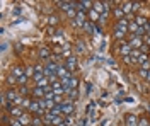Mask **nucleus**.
I'll return each mask as SVG.
<instances>
[{
	"label": "nucleus",
	"instance_id": "1a4fd4ad",
	"mask_svg": "<svg viewBox=\"0 0 150 126\" xmlns=\"http://www.w3.org/2000/svg\"><path fill=\"white\" fill-rule=\"evenodd\" d=\"M94 4L92 2H85V0H82V2H77V10H82V12H85V10H91V7H92Z\"/></svg>",
	"mask_w": 150,
	"mask_h": 126
},
{
	"label": "nucleus",
	"instance_id": "39448f33",
	"mask_svg": "<svg viewBox=\"0 0 150 126\" xmlns=\"http://www.w3.org/2000/svg\"><path fill=\"white\" fill-rule=\"evenodd\" d=\"M118 49H120V53H121L123 56H130L131 55V46L128 44V43H120V46H118Z\"/></svg>",
	"mask_w": 150,
	"mask_h": 126
},
{
	"label": "nucleus",
	"instance_id": "9b49d317",
	"mask_svg": "<svg viewBox=\"0 0 150 126\" xmlns=\"http://www.w3.org/2000/svg\"><path fill=\"white\" fill-rule=\"evenodd\" d=\"M126 126H138V119L135 114H128L126 116Z\"/></svg>",
	"mask_w": 150,
	"mask_h": 126
},
{
	"label": "nucleus",
	"instance_id": "ddd939ff",
	"mask_svg": "<svg viewBox=\"0 0 150 126\" xmlns=\"http://www.w3.org/2000/svg\"><path fill=\"white\" fill-rule=\"evenodd\" d=\"M121 9L125 14H130L131 10H133V2H123L121 4Z\"/></svg>",
	"mask_w": 150,
	"mask_h": 126
},
{
	"label": "nucleus",
	"instance_id": "6e6552de",
	"mask_svg": "<svg viewBox=\"0 0 150 126\" xmlns=\"http://www.w3.org/2000/svg\"><path fill=\"white\" fill-rule=\"evenodd\" d=\"M51 89H53V92H55L56 96H62V94L65 92V89H63V85H62V82H58V80L51 84Z\"/></svg>",
	"mask_w": 150,
	"mask_h": 126
},
{
	"label": "nucleus",
	"instance_id": "412c9836",
	"mask_svg": "<svg viewBox=\"0 0 150 126\" xmlns=\"http://www.w3.org/2000/svg\"><path fill=\"white\" fill-rule=\"evenodd\" d=\"M39 56H41L43 60H46L48 56H50V49H48V48H41V49H39Z\"/></svg>",
	"mask_w": 150,
	"mask_h": 126
},
{
	"label": "nucleus",
	"instance_id": "a18cd8bd",
	"mask_svg": "<svg viewBox=\"0 0 150 126\" xmlns=\"http://www.w3.org/2000/svg\"><path fill=\"white\" fill-rule=\"evenodd\" d=\"M149 111H150V107H149Z\"/></svg>",
	"mask_w": 150,
	"mask_h": 126
},
{
	"label": "nucleus",
	"instance_id": "b1692460",
	"mask_svg": "<svg viewBox=\"0 0 150 126\" xmlns=\"http://www.w3.org/2000/svg\"><path fill=\"white\" fill-rule=\"evenodd\" d=\"M114 15L118 17V20H120V19H123L125 12H123V9H121V7H116V9H114Z\"/></svg>",
	"mask_w": 150,
	"mask_h": 126
},
{
	"label": "nucleus",
	"instance_id": "f704fd0d",
	"mask_svg": "<svg viewBox=\"0 0 150 126\" xmlns=\"http://www.w3.org/2000/svg\"><path fill=\"white\" fill-rule=\"evenodd\" d=\"M16 80H19L17 77H14V75H12V73H10V77L7 78V82H9V84H14V82H16Z\"/></svg>",
	"mask_w": 150,
	"mask_h": 126
},
{
	"label": "nucleus",
	"instance_id": "2f4dec72",
	"mask_svg": "<svg viewBox=\"0 0 150 126\" xmlns=\"http://www.w3.org/2000/svg\"><path fill=\"white\" fill-rule=\"evenodd\" d=\"M77 51H80V53L84 51V43H82V41H79V43H77Z\"/></svg>",
	"mask_w": 150,
	"mask_h": 126
},
{
	"label": "nucleus",
	"instance_id": "0eeeda50",
	"mask_svg": "<svg viewBox=\"0 0 150 126\" xmlns=\"http://www.w3.org/2000/svg\"><path fill=\"white\" fill-rule=\"evenodd\" d=\"M128 44H130L131 48H135V49H140L142 46H143V41H142V38H138V36H133Z\"/></svg>",
	"mask_w": 150,
	"mask_h": 126
},
{
	"label": "nucleus",
	"instance_id": "f257e3e1",
	"mask_svg": "<svg viewBox=\"0 0 150 126\" xmlns=\"http://www.w3.org/2000/svg\"><path fill=\"white\" fill-rule=\"evenodd\" d=\"M126 29H128V20L120 19L118 24L114 26V36H116V38H123V36L126 34Z\"/></svg>",
	"mask_w": 150,
	"mask_h": 126
},
{
	"label": "nucleus",
	"instance_id": "5701e85b",
	"mask_svg": "<svg viewBox=\"0 0 150 126\" xmlns=\"http://www.w3.org/2000/svg\"><path fill=\"white\" fill-rule=\"evenodd\" d=\"M128 29H130L131 32H135V34H137V31L140 29V26H138L137 22H130V24H128Z\"/></svg>",
	"mask_w": 150,
	"mask_h": 126
},
{
	"label": "nucleus",
	"instance_id": "e433bc0d",
	"mask_svg": "<svg viewBox=\"0 0 150 126\" xmlns=\"http://www.w3.org/2000/svg\"><path fill=\"white\" fill-rule=\"evenodd\" d=\"M68 96L72 97V99H75V97H77V90H70V92H68Z\"/></svg>",
	"mask_w": 150,
	"mask_h": 126
},
{
	"label": "nucleus",
	"instance_id": "c9c22d12",
	"mask_svg": "<svg viewBox=\"0 0 150 126\" xmlns=\"http://www.w3.org/2000/svg\"><path fill=\"white\" fill-rule=\"evenodd\" d=\"M123 61H125V63H128V65H130V63H133L131 56H123Z\"/></svg>",
	"mask_w": 150,
	"mask_h": 126
},
{
	"label": "nucleus",
	"instance_id": "c85d7f7f",
	"mask_svg": "<svg viewBox=\"0 0 150 126\" xmlns=\"http://www.w3.org/2000/svg\"><path fill=\"white\" fill-rule=\"evenodd\" d=\"M33 73H34V68H33V67H28V68H26V77H34Z\"/></svg>",
	"mask_w": 150,
	"mask_h": 126
},
{
	"label": "nucleus",
	"instance_id": "7c9ffc66",
	"mask_svg": "<svg viewBox=\"0 0 150 126\" xmlns=\"http://www.w3.org/2000/svg\"><path fill=\"white\" fill-rule=\"evenodd\" d=\"M10 126H22V123L19 119H10Z\"/></svg>",
	"mask_w": 150,
	"mask_h": 126
},
{
	"label": "nucleus",
	"instance_id": "2eb2a0df",
	"mask_svg": "<svg viewBox=\"0 0 150 126\" xmlns=\"http://www.w3.org/2000/svg\"><path fill=\"white\" fill-rule=\"evenodd\" d=\"M12 75H14V77H17V78H21L22 75H26V72H24L21 67H14V68H12Z\"/></svg>",
	"mask_w": 150,
	"mask_h": 126
},
{
	"label": "nucleus",
	"instance_id": "4468645a",
	"mask_svg": "<svg viewBox=\"0 0 150 126\" xmlns=\"http://www.w3.org/2000/svg\"><path fill=\"white\" fill-rule=\"evenodd\" d=\"M5 97H7V101H12V102H16V101H17V99H19L17 92H16V90H12V89H10L9 92L5 94Z\"/></svg>",
	"mask_w": 150,
	"mask_h": 126
},
{
	"label": "nucleus",
	"instance_id": "aec40b11",
	"mask_svg": "<svg viewBox=\"0 0 150 126\" xmlns=\"http://www.w3.org/2000/svg\"><path fill=\"white\" fill-rule=\"evenodd\" d=\"M19 121L22 123V126H28L29 123H33V119H31V118H29L28 114H22V116L19 118Z\"/></svg>",
	"mask_w": 150,
	"mask_h": 126
},
{
	"label": "nucleus",
	"instance_id": "393cba45",
	"mask_svg": "<svg viewBox=\"0 0 150 126\" xmlns=\"http://www.w3.org/2000/svg\"><path fill=\"white\" fill-rule=\"evenodd\" d=\"M68 85H70V90H75V87L79 85V80H77L75 77H72L70 78V82H68Z\"/></svg>",
	"mask_w": 150,
	"mask_h": 126
},
{
	"label": "nucleus",
	"instance_id": "f3484780",
	"mask_svg": "<svg viewBox=\"0 0 150 126\" xmlns=\"http://www.w3.org/2000/svg\"><path fill=\"white\" fill-rule=\"evenodd\" d=\"M89 19H91V22H96V20L101 19V15H99L94 9H91V10H89Z\"/></svg>",
	"mask_w": 150,
	"mask_h": 126
},
{
	"label": "nucleus",
	"instance_id": "a878e982",
	"mask_svg": "<svg viewBox=\"0 0 150 126\" xmlns=\"http://www.w3.org/2000/svg\"><path fill=\"white\" fill-rule=\"evenodd\" d=\"M48 24L56 26V24H58V17H56V15H50V17H48Z\"/></svg>",
	"mask_w": 150,
	"mask_h": 126
},
{
	"label": "nucleus",
	"instance_id": "c03bdc74",
	"mask_svg": "<svg viewBox=\"0 0 150 126\" xmlns=\"http://www.w3.org/2000/svg\"><path fill=\"white\" fill-rule=\"evenodd\" d=\"M60 126H68V123H62V125H60Z\"/></svg>",
	"mask_w": 150,
	"mask_h": 126
},
{
	"label": "nucleus",
	"instance_id": "4c0bfd02",
	"mask_svg": "<svg viewBox=\"0 0 150 126\" xmlns=\"http://www.w3.org/2000/svg\"><path fill=\"white\" fill-rule=\"evenodd\" d=\"M140 9V2H133V10H138Z\"/></svg>",
	"mask_w": 150,
	"mask_h": 126
},
{
	"label": "nucleus",
	"instance_id": "37998d69",
	"mask_svg": "<svg viewBox=\"0 0 150 126\" xmlns=\"http://www.w3.org/2000/svg\"><path fill=\"white\" fill-rule=\"evenodd\" d=\"M147 80H150V72H149V73H147Z\"/></svg>",
	"mask_w": 150,
	"mask_h": 126
},
{
	"label": "nucleus",
	"instance_id": "423d86ee",
	"mask_svg": "<svg viewBox=\"0 0 150 126\" xmlns=\"http://www.w3.org/2000/svg\"><path fill=\"white\" fill-rule=\"evenodd\" d=\"M41 78H45V68L41 67V65H36L34 67V80H36V84Z\"/></svg>",
	"mask_w": 150,
	"mask_h": 126
},
{
	"label": "nucleus",
	"instance_id": "a19ab883",
	"mask_svg": "<svg viewBox=\"0 0 150 126\" xmlns=\"http://www.w3.org/2000/svg\"><path fill=\"white\" fill-rule=\"evenodd\" d=\"M145 44H147V46H150V36H147V38H145Z\"/></svg>",
	"mask_w": 150,
	"mask_h": 126
},
{
	"label": "nucleus",
	"instance_id": "79ce46f5",
	"mask_svg": "<svg viewBox=\"0 0 150 126\" xmlns=\"http://www.w3.org/2000/svg\"><path fill=\"white\" fill-rule=\"evenodd\" d=\"M79 126H85V121H82V123H80V125H79Z\"/></svg>",
	"mask_w": 150,
	"mask_h": 126
},
{
	"label": "nucleus",
	"instance_id": "f03ea898",
	"mask_svg": "<svg viewBox=\"0 0 150 126\" xmlns=\"http://www.w3.org/2000/svg\"><path fill=\"white\" fill-rule=\"evenodd\" d=\"M56 75L62 78V80H70V78H72V72H70L67 67H62V65H60V67H58V72H56Z\"/></svg>",
	"mask_w": 150,
	"mask_h": 126
},
{
	"label": "nucleus",
	"instance_id": "a211bd4d",
	"mask_svg": "<svg viewBox=\"0 0 150 126\" xmlns=\"http://www.w3.org/2000/svg\"><path fill=\"white\" fill-rule=\"evenodd\" d=\"M45 94H46V92H45V89H41V87H36L34 90H33V96L36 97V99H41Z\"/></svg>",
	"mask_w": 150,
	"mask_h": 126
},
{
	"label": "nucleus",
	"instance_id": "bb28decb",
	"mask_svg": "<svg viewBox=\"0 0 150 126\" xmlns=\"http://www.w3.org/2000/svg\"><path fill=\"white\" fill-rule=\"evenodd\" d=\"M31 125H33V126H43V119H39V118H34Z\"/></svg>",
	"mask_w": 150,
	"mask_h": 126
},
{
	"label": "nucleus",
	"instance_id": "4be33fe9",
	"mask_svg": "<svg viewBox=\"0 0 150 126\" xmlns=\"http://www.w3.org/2000/svg\"><path fill=\"white\" fill-rule=\"evenodd\" d=\"M135 22H137L140 27H145V24H147V19H145V17H142V15H138V17L135 19Z\"/></svg>",
	"mask_w": 150,
	"mask_h": 126
},
{
	"label": "nucleus",
	"instance_id": "72a5a7b5",
	"mask_svg": "<svg viewBox=\"0 0 150 126\" xmlns=\"http://www.w3.org/2000/svg\"><path fill=\"white\" fill-rule=\"evenodd\" d=\"M143 29H145V34H147V36H150V20L145 24V27H143Z\"/></svg>",
	"mask_w": 150,
	"mask_h": 126
},
{
	"label": "nucleus",
	"instance_id": "c756f323",
	"mask_svg": "<svg viewBox=\"0 0 150 126\" xmlns=\"http://www.w3.org/2000/svg\"><path fill=\"white\" fill-rule=\"evenodd\" d=\"M142 70H145V72H150V61H145V63H142Z\"/></svg>",
	"mask_w": 150,
	"mask_h": 126
},
{
	"label": "nucleus",
	"instance_id": "f8f14e48",
	"mask_svg": "<svg viewBox=\"0 0 150 126\" xmlns=\"http://www.w3.org/2000/svg\"><path fill=\"white\" fill-rule=\"evenodd\" d=\"M67 68H68L70 72H74V70H77V60H75L74 56L67 60Z\"/></svg>",
	"mask_w": 150,
	"mask_h": 126
},
{
	"label": "nucleus",
	"instance_id": "473e14b6",
	"mask_svg": "<svg viewBox=\"0 0 150 126\" xmlns=\"http://www.w3.org/2000/svg\"><path fill=\"white\" fill-rule=\"evenodd\" d=\"M26 82H28V77H26V75H22V77L19 78V84H21V85H26Z\"/></svg>",
	"mask_w": 150,
	"mask_h": 126
},
{
	"label": "nucleus",
	"instance_id": "ea45409f",
	"mask_svg": "<svg viewBox=\"0 0 150 126\" xmlns=\"http://www.w3.org/2000/svg\"><path fill=\"white\" fill-rule=\"evenodd\" d=\"M21 94H28V87H26V85H22V89H21Z\"/></svg>",
	"mask_w": 150,
	"mask_h": 126
},
{
	"label": "nucleus",
	"instance_id": "cd10ccee",
	"mask_svg": "<svg viewBox=\"0 0 150 126\" xmlns=\"http://www.w3.org/2000/svg\"><path fill=\"white\" fill-rule=\"evenodd\" d=\"M145 61H149V56H147V55H145V53H142L140 55V58H138V63H145Z\"/></svg>",
	"mask_w": 150,
	"mask_h": 126
},
{
	"label": "nucleus",
	"instance_id": "7ed1b4c3",
	"mask_svg": "<svg viewBox=\"0 0 150 126\" xmlns=\"http://www.w3.org/2000/svg\"><path fill=\"white\" fill-rule=\"evenodd\" d=\"M74 101H65V102H62L60 106H62V113L63 114H68V116H72V113H74V104H72Z\"/></svg>",
	"mask_w": 150,
	"mask_h": 126
},
{
	"label": "nucleus",
	"instance_id": "9d476101",
	"mask_svg": "<svg viewBox=\"0 0 150 126\" xmlns=\"http://www.w3.org/2000/svg\"><path fill=\"white\" fill-rule=\"evenodd\" d=\"M9 114L14 118H21L22 116V109L19 106H9Z\"/></svg>",
	"mask_w": 150,
	"mask_h": 126
},
{
	"label": "nucleus",
	"instance_id": "6ab92c4d",
	"mask_svg": "<svg viewBox=\"0 0 150 126\" xmlns=\"http://www.w3.org/2000/svg\"><path fill=\"white\" fill-rule=\"evenodd\" d=\"M94 10H96V12H97V14H99V12H106V9H104V4L103 2H94Z\"/></svg>",
	"mask_w": 150,
	"mask_h": 126
},
{
	"label": "nucleus",
	"instance_id": "58836bf2",
	"mask_svg": "<svg viewBox=\"0 0 150 126\" xmlns=\"http://www.w3.org/2000/svg\"><path fill=\"white\" fill-rule=\"evenodd\" d=\"M138 126H149V123H147V119H142L140 123H138Z\"/></svg>",
	"mask_w": 150,
	"mask_h": 126
},
{
	"label": "nucleus",
	"instance_id": "20e7f679",
	"mask_svg": "<svg viewBox=\"0 0 150 126\" xmlns=\"http://www.w3.org/2000/svg\"><path fill=\"white\" fill-rule=\"evenodd\" d=\"M74 24L75 26H82V27H84L85 24H87V20H85V12H82V10L77 12V17H75Z\"/></svg>",
	"mask_w": 150,
	"mask_h": 126
},
{
	"label": "nucleus",
	"instance_id": "dca6fc26",
	"mask_svg": "<svg viewBox=\"0 0 150 126\" xmlns=\"http://www.w3.org/2000/svg\"><path fill=\"white\" fill-rule=\"evenodd\" d=\"M48 84H51V80H50V78H48V77H45V78H41V80H39V82H38V85H36V87L46 89V87H50V85H48Z\"/></svg>",
	"mask_w": 150,
	"mask_h": 126
},
{
	"label": "nucleus",
	"instance_id": "49530a36",
	"mask_svg": "<svg viewBox=\"0 0 150 126\" xmlns=\"http://www.w3.org/2000/svg\"><path fill=\"white\" fill-rule=\"evenodd\" d=\"M9 126H10V125H9Z\"/></svg>",
	"mask_w": 150,
	"mask_h": 126
}]
</instances>
